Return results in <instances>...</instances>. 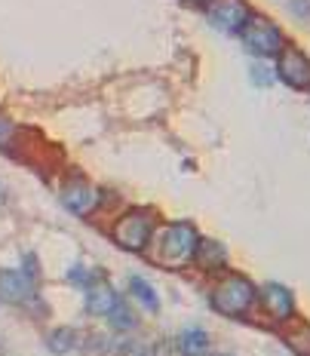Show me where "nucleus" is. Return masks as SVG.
<instances>
[{
  "label": "nucleus",
  "mask_w": 310,
  "mask_h": 356,
  "mask_svg": "<svg viewBox=\"0 0 310 356\" xmlns=\"http://www.w3.org/2000/svg\"><path fill=\"white\" fill-rule=\"evenodd\" d=\"M277 77L289 89L304 92V89H310V58L298 47H286L277 56Z\"/></svg>",
  "instance_id": "obj_5"
},
{
  "label": "nucleus",
  "mask_w": 310,
  "mask_h": 356,
  "mask_svg": "<svg viewBox=\"0 0 310 356\" xmlns=\"http://www.w3.org/2000/svg\"><path fill=\"white\" fill-rule=\"evenodd\" d=\"M289 3H292V13L298 19H307L310 16V3H307V0H289Z\"/></svg>",
  "instance_id": "obj_17"
},
{
  "label": "nucleus",
  "mask_w": 310,
  "mask_h": 356,
  "mask_svg": "<svg viewBox=\"0 0 310 356\" xmlns=\"http://www.w3.org/2000/svg\"><path fill=\"white\" fill-rule=\"evenodd\" d=\"M47 344H49V350H53V353L62 356V353L74 350V344H77V335H74L71 329H56V332H49Z\"/></svg>",
  "instance_id": "obj_14"
},
{
  "label": "nucleus",
  "mask_w": 310,
  "mask_h": 356,
  "mask_svg": "<svg viewBox=\"0 0 310 356\" xmlns=\"http://www.w3.org/2000/svg\"><path fill=\"white\" fill-rule=\"evenodd\" d=\"M0 295L13 304L34 301V280L22 270H0Z\"/></svg>",
  "instance_id": "obj_9"
},
{
  "label": "nucleus",
  "mask_w": 310,
  "mask_h": 356,
  "mask_svg": "<svg viewBox=\"0 0 310 356\" xmlns=\"http://www.w3.org/2000/svg\"><path fill=\"white\" fill-rule=\"evenodd\" d=\"M117 304H120L117 289L111 286L105 277H92L90 280V292H86V310H90L92 316H108Z\"/></svg>",
  "instance_id": "obj_8"
},
{
  "label": "nucleus",
  "mask_w": 310,
  "mask_h": 356,
  "mask_svg": "<svg viewBox=\"0 0 310 356\" xmlns=\"http://www.w3.org/2000/svg\"><path fill=\"white\" fill-rule=\"evenodd\" d=\"M184 3H194V6H209L212 0H184Z\"/></svg>",
  "instance_id": "obj_19"
},
{
  "label": "nucleus",
  "mask_w": 310,
  "mask_h": 356,
  "mask_svg": "<svg viewBox=\"0 0 310 356\" xmlns=\"http://www.w3.org/2000/svg\"><path fill=\"white\" fill-rule=\"evenodd\" d=\"M68 277H71V283H80V286H90V280H86V273H83V267H71V273H68Z\"/></svg>",
  "instance_id": "obj_18"
},
{
  "label": "nucleus",
  "mask_w": 310,
  "mask_h": 356,
  "mask_svg": "<svg viewBox=\"0 0 310 356\" xmlns=\"http://www.w3.org/2000/svg\"><path fill=\"white\" fill-rule=\"evenodd\" d=\"M3 200H6V188H3V181H0V206H3Z\"/></svg>",
  "instance_id": "obj_20"
},
{
  "label": "nucleus",
  "mask_w": 310,
  "mask_h": 356,
  "mask_svg": "<svg viewBox=\"0 0 310 356\" xmlns=\"http://www.w3.org/2000/svg\"><path fill=\"white\" fill-rule=\"evenodd\" d=\"M258 304V289L252 286V280L243 273H227L221 277L215 289H212V307L225 316H246Z\"/></svg>",
  "instance_id": "obj_2"
},
{
  "label": "nucleus",
  "mask_w": 310,
  "mask_h": 356,
  "mask_svg": "<svg viewBox=\"0 0 310 356\" xmlns=\"http://www.w3.org/2000/svg\"><path fill=\"white\" fill-rule=\"evenodd\" d=\"M258 304H261L264 314L277 323H289L295 316V295H292V289H286L283 283H264L258 289Z\"/></svg>",
  "instance_id": "obj_7"
},
{
  "label": "nucleus",
  "mask_w": 310,
  "mask_h": 356,
  "mask_svg": "<svg viewBox=\"0 0 310 356\" xmlns=\"http://www.w3.org/2000/svg\"><path fill=\"white\" fill-rule=\"evenodd\" d=\"M129 295H132V298H136L138 304H142L147 314H157V310H160V295L154 292V286L147 283V280L132 277V280H129Z\"/></svg>",
  "instance_id": "obj_13"
},
{
  "label": "nucleus",
  "mask_w": 310,
  "mask_h": 356,
  "mask_svg": "<svg viewBox=\"0 0 310 356\" xmlns=\"http://www.w3.org/2000/svg\"><path fill=\"white\" fill-rule=\"evenodd\" d=\"M179 350L181 356H209L212 338L203 329H184L179 335Z\"/></svg>",
  "instance_id": "obj_12"
},
{
  "label": "nucleus",
  "mask_w": 310,
  "mask_h": 356,
  "mask_svg": "<svg viewBox=\"0 0 310 356\" xmlns=\"http://www.w3.org/2000/svg\"><path fill=\"white\" fill-rule=\"evenodd\" d=\"M243 43H246L249 53H255L258 58H277L289 47L277 22L255 16V13H252V19L246 22V28H243Z\"/></svg>",
  "instance_id": "obj_4"
},
{
  "label": "nucleus",
  "mask_w": 310,
  "mask_h": 356,
  "mask_svg": "<svg viewBox=\"0 0 310 356\" xmlns=\"http://www.w3.org/2000/svg\"><path fill=\"white\" fill-rule=\"evenodd\" d=\"M218 356H225V353H218Z\"/></svg>",
  "instance_id": "obj_21"
},
{
  "label": "nucleus",
  "mask_w": 310,
  "mask_h": 356,
  "mask_svg": "<svg viewBox=\"0 0 310 356\" xmlns=\"http://www.w3.org/2000/svg\"><path fill=\"white\" fill-rule=\"evenodd\" d=\"M62 203L68 206L71 212H77V215H90L95 206H99V191H95L92 184H86L83 178H74L68 188H65Z\"/></svg>",
  "instance_id": "obj_10"
},
{
  "label": "nucleus",
  "mask_w": 310,
  "mask_h": 356,
  "mask_svg": "<svg viewBox=\"0 0 310 356\" xmlns=\"http://www.w3.org/2000/svg\"><path fill=\"white\" fill-rule=\"evenodd\" d=\"M197 246H200V234H197L194 225L188 221H175V225H166L163 231L157 234V243H154V261L160 267H188L197 255Z\"/></svg>",
  "instance_id": "obj_1"
},
{
  "label": "nucleus",
  "mask_w": 310,
  "mask_h": 356,
  "mask_svg": "<svg viewBox=\"0 0 310 356\" xmlns=\"http://www.w3.org/2000/svg\"><path fill=\"white\" fill-rule=\"evenodd\" d=\"M16 136V126H13L6 117H0V147H6V142Z\"/></svg>",
  "instance_id": "obj_16"
},
{
  "label": "nucleus",
  "mask_w": 310,
  "mask_h": 356,
  "mask_svg": "<svg viewBox=\"0 0 310 356\" xmlns=\"http://www.w3.org/2000/svg\"><path fill=\"white\" fill-rule=\"evenodd\" d=\"M117 246H123L127 252H145L147 243L154 240V215L147 209H129L127 215L114 221L111 231Z\"/></svg>",
  "instance_id": "obj_3"
},
{
  "label": "nucleus",
  "mask_w": 310,
  "mask_h": 356,
  "mask_svg": "<svg viewBox=\"0 0 310 356\" xmlns=\"http://www.w3.org/2000/svg\"><path fill=\"white\" fill-rule=\"evenodd\" d=\"M108 320H111V325H114L117 332H129V329H136V316H132V310L127 307V301L117 304V307L108 314Z\"/></svg>",
  "instance_id": "obj_15"
},
{
  "label": "nucleus",
  "mask_w": 310,
  "mask_h": 356,
  "mask_svg": "<svg viewBox=\"0 0 310 356\" xmlns=\"http://www.w3.org/2000/svg\"><path fill=\"white\" fill-rule=\"evenodd\" d=\"M194 261L200 264L206 273H215V270H221V267L227 264V252H225V246H221V243H215V240H200Z\"/></svg>",
  "instance_id": "obj_11"
},
{
  "label": "nucleus",
  "mask_w": 310,
  "mask_h": 356,
  "mask_svg": "<svg viewBox=\"0 0 310 356\" xmlns=\"http://www.w3.org/2000/svg\"><path fill=\"white\" fill-rule=\"evenodd\" d=\"M249 19H252V10L246 0H212L209 3V22L225 34H243Z\"/></svg>",
  "instance_id": "obj_6"
}]
</instances>
